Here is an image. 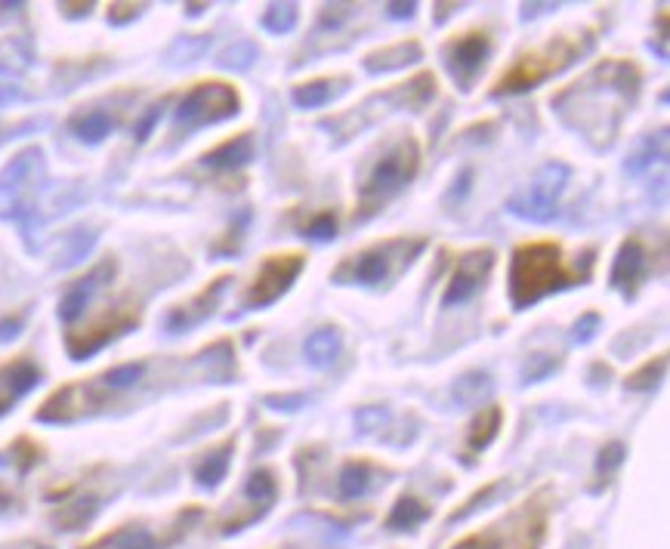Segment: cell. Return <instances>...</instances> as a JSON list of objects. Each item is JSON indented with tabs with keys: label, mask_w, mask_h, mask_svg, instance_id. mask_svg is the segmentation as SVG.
I'll list each match as a JSON object with an SVG mask.
<instances>
[{
	"label": "cell",
	"mask_w": 670,
	"mask_h": 549,
	"mask_svg": "<svg viewBox=\"0 0 670 549\" xmlns=\"http://www.w3.org/2000/svg\"><path fill=\"white\" fill-rule=\"evenodd\" d=\"M643 87V71L630 59H603L587 75L553 96V112L584 133L596 149L612 145L630 105Z\"/></svg>",
	"instance_id": "1"
},
{
	"label": "cell",
	"mask_w": 670,
	"mask_h": 549,
	"mask_svg": "<svg viewBox=\"0 0 670 549\" xmlns=\"http://www.w3.org/2000/svg\"><path fill=\"white\" fill-rule=\"evenodd\" d=\"M596 250L587 247L584 253L566 256V247L559 241H525L510 256L507 290L516 312L541 303L544 297L566 290L575 284H587L593 275Z\"/></svg>",
	"instance_id": "2"
},
{
	"label": "cell",
	"mask_w": 670,
	"mask_h": 549,
	"mask_svg": "<svg viewBox=\"0 0 670 549\" xmlns=\"http://www.w3.org/2000/svg\"><path fill=\"white\" fill-rule=\"evenodd\" d=\"M596 44L593 31H572V34H553V38L535 50H525L516 56V62L498 78L491 87V96H510V93H525L544 84L547 78L566 71L575 65L581 56H587Z\"/></svg>",
	"instance_id": "3"
},
{
	"label": "cell",
	"mask_w": 670,
	"mask_h": 549,
	"mask_svg": "<svg viewBox=\"0 0 670 549\" xmlns=\"http://www.w3.org/2000/svg\"><path fill=\"white\" fill-rule=\"evenodd\" d=\"M423 247H427V238H411V235L374 241L356 253L343 256L331 272V281L356 287H383L396 281L423 253Z\"/></svg>",
	"instance_id": "4"
},
{
	"label": "cell",
	"mask_w": 670,
	"mask_h": 549,
	"mask_svg": "<svg viewBox=\"0 0 670 549\" xmlns=\"http://www.w3.org/2000/svg\"><path fill=\"white\" fill-rule=\"evenodd\" d=\"M417 170H420V142L405 133L371 164V170L359 182L356 223H365L383 204H390L417 176Z\"/></svg>",
	"instance_id": "5"
},
{
	"label": "cell",
	"mask_w": 670,
	"mask_h": 549,
	"mask_svg": "<svg viewBox=\"0 0 670 549\" xmlns=\"http://www.w3.org/2000/svg\"><path fill=\"white\" fill-rule=\"evenodd\" d=\"M547 534V491L519 503L507 519L464 537L451 549H538Z\"/></svg>",
	"instance_id": "6"
},
{
	"label": "cell",
	"mask_w": 670,
	"mask_h": 549,
	"mask_svg": "<svg viewBox=\"0 0 670 549\" xmlns=\"http://www.w3.org/2000/svg\"><path fill=\"white\" fill-rule=\"evenodd\" d=\"M139 318H143V306H139L136 300H127V297L115 300V303L105 306L99 315H93L87 324L72 327V331L65 334V349L75 361H84L93 352H99L102 346H109L112 340H118L121 334L133 331V327L139 324Z\"/></svg>",
	"instance_id": "7"
},
{
	"label": "cell",
	"mask_w": 670,
	"mask_h": 549,
	"mask_svg": "<svg viewBox=\"0 0 670 549\" xmlns=\"http://www.w3.org/2000/svg\"><path fill=\"white\" fill-rule=\"evenodd\" d=\"M44 182V152L38 145L22 149L7 170L0 173V219H19L25 223L34 210V198Z\"/></svg>",
	"instance_id": "8"
},
{
	"label": "cell",
	"mask_w": 670,
	"mask_h": 549,
	"mask_svg": "<svg viewBox=\"0 0 670 549\" xmlns=\"http://www.w3.org/2000/svg\"><path fill=\"white\" fill-rule=\"evenodd\" d=\"M241 96L226 81H201L195 84L176 105V130L192 133L207 124H220L232 115H238Z\"/></svg>",
	"instance_id": "9"
},
{
	"label": "cell",
	"mask_w": 670,
	"mask_h": 549,
	"mask_svg": "<svg viewBox=\"0 0 670 549\" xmlns=\"http://www.w3.org/2000/svg\"><path fill=\"white\" fill-rule=\"evenodd\" d=\"M569 179V167L566 164H544L522 192H516L510 198V213L519 219H528V223H550L559 210V195L566 189Z\"/></svg>",
	"instance_id": "10"
},
{
	"label": "cell",
	"mask_w": 670,
	"mask_h": 549,
	"mask_svg": "<svg viewBox=\"0 0 670 549\" xmlns=\"http://www.w3.org/2000/svg\"><path fill=\"white\" fill-rule=\"evenodd\" d=\"M109 401H112V392H105L96 377L75 380V383L59 386L38 408L34 417H38L41 423H75V420L99 414Z\"/></svg>",
	"instance_id": "11"
},
{
	"label": "cell",
	"mask_w": 670,
	"mask_h": 549,
	"mask_svg": "<svg viewBox=\"0 0 670 549\" xmlns=\"http://www.w3.org/2000/svg\"><path fill=\"white\" fill-rule=\"evenodd\" d=\"M306 266V256L300 250H291V253H272L266 256V260L260 263L254 281L248 284V290H244V309H266L272 306L278 297H285L291 284L300 278Z\"/></svg>",
	"instance_id": "12"
},
{
	"label": "cell",
	"mask_w": 670,
	"mask_h": 549,
	"mask_svg": "<svg viewBox=\"0 0 670 549\" xmlns=\"http://www.w3.org/2000/svg\"><path fill=\"white\" fill-rule=\"evenodd\" d=\"M488 56H491V34L485 28H470L464 34H454L442 47L448 75L464 93L473 90V84L479 81L482 68L488 65Z\"/></svg>",
	"instance_id": "13"
},
{
	"label": "cell",
	"mask_w": 670,
	"mask_h": 549,
	"mask_svg": "<svg viewBox=\"0 0 670 549\" xmlns=\"http://www.w3.org/2000/svg\"><path fill=\"white\" fill-rule=\"evenodd\" d=\"M491 269H495V250L491 247H473V250L457 256L454 272L445 284L442 306L454 309V306H464L467 300H473Z\"/></svg>",
	"instance_id": "14"
},
{
	"label": "cell",
	"mask_w": 670,
	"mask_h": 549,
	"mask_svg": "<svg viewBox=\"0 0 670 549\" xmlns=\"http://www.w3.org/2000/svg\"><path fill=\"white\" fill-rule=\"evenodd\" d=\"M655 266V253L652 247L640 238V235H630L621 241L618 253H615V263H612V272H609V284L618 290L621 297L633 300L640 294L643 281L649 278Z\"/></svg>",
	"instance_id": "15"
},
{
	"label": "cell",
	"mask_w": 670,
	"mask_h": 549,
	"mask_svg": "<svg viewBox=\"0 0 670 549\" xmlns=\"http://www.w3.org/2000/svg\"><path fill=\"white\" fill-rule=\"evenodd\" d=\"M115 272H118V260H115V256H105V260L96 263L87 275H81V278L62 294V300H59V318H62L65 324H75V321L87 312L90 300L99 294V290H102L105 284H109V281L115 278Z\"/></svg>",
	"instance_id": "16"
},
{
	"label": "cell",
	"mask_w": 670,
	"mask_h": 549,
	"mask_svg": "<svg viewBox=\"0 0 670 549\" xmlns=\"http://www.w3.org/2000/svg\"><path fill=\"white\" fill-rule=\"evenodd\" d=\"M229 281H232V275H217L214 281H210L201 294H195L189 303H180V306H173L170 312H167V318H164V327L170 334H183V331H189V327H195V324H201L204 318H210L214 315V309H217V303H220V297H223V290L229 287Z\"/></svg>",
	"instance_id": "17"
},
{
	"label": "cell",
	"mask_w": 670,
	"mask_h": 549,
	"mask_svg": "<svg viewBox=\"0 0 670 549\" xmlns=\"http://www.w3.org/2000/svg\"><path fill=\"white\" fill-rule=\"evenodd\" d=\"M275 497H278V479H275V472L266 469V466L257 469V472H251L248 485H244V500H248V509L238 512V516H232L229 522H223V534L241 531L244 525H251L260 516H266V512L272 509V503H275Z\"/></svg>",
	"instance_id": "18"
},
{
	"label": "cell",
	"mask_w": 670,
	"mask_h": 549,
	"mask_svg": "<svg viewBox=\"0 0 670 549\" xmlns=\"http://www.w3.org/2000/svg\"><path fill=\"white\" fill-rule=\"evenodd\" d=\"M38 361L28 355H16L7 364H0V417L16 408V401L25 398L34 386L41 383Z\"/></svg>",
	"instance_id": "19"
},
{
	"label": "cell",
	"mask_w": 670,
	"mask_h": 549,
	"mask_svg": "<svg viewBox=\"0 0 670 549\" xmlns=\"http://www.w3.org/2000/svg\"><path fill=\"white\" fill-rule=\"evenodd\" d=\"M254 152H257L254 133L244 130V133H235V136L223 139L210 152H204L201 164L210 167V170H217V173H232V170H241L244 164H251L254 161Z\"/></svg>",
	"instance_id": "20"
},
{
	"label": "cell",
	"mask_w": 670,
	"mask_h": 549,
	"mask_svg": "<svg viewBox=\"0 0 670 549\" xmlns=\"http://www.w3.org/2000/svg\"><path fill=\"white\" fill-rule=\"evenodd\" d=\"M232 451H235V438H226V442L214 445L210 451L201 454V460L195 463V479L201 488H217L226 472H229V463H232Z\"/></svg>",
	"instance_id": "21"
},
{
	"label": "cell",
	"mask_w": 670,
	"mask_h": 549,
	"mask_svg": "<svg viewBox=\"0 0 670 549\" xmlns=\"http://www.w3.org/2000/svg\"><path fill=\"white\" fill-rule=\"evenodd\" d=\"M68 130H72L81 142H102L105 136H109L115 130V118L109 108H81V112H75L72 118H68Z\"/></svg>",
	"instance_id": "22"
},
{
	"label": "cell",
	"mask_w": 670,
	"mask_h": 549,
	"mask_svg": "<svg viewBox=\"0 0 670 549\" xmlns=\"http://www.w3.org/2000/svg\"><path fill=\"white\" fill-rule=\"evenodd\" d=\"M501 423H504V408H501V405H485V408L473 417V423H470V429H467V445H464V451H467L470 457H473V454H482V451L498 438Z\"/></svg>",
	"instance_id": "23"
},
{
	"label": "cell",
	"mask_w": 670,
	"mask_h": 549,
	"mask_svg": "<svg viewBox=\"0 0 670 549\" xmlns=\"http://www.w3.org/2000/svg\"><path fill=\"white\" fill-rule=\"evenodd\" d=\"M423 53H420V44L417 41H399V44H390V47H380L374 53L365 56V68L371 75H380V71H396V68H405L411 62H417Z\"/></svg>",
	"instance_id": "24"
},
{
	"label": "cell",
	"mask_w": 670,
	"mask_h": 549,
	"mask_svg": "<svg viewBox=\"0 0 670 549\" xmlns=\"http://www.w3.org/2000/svg\"><path fill=\"white\" fill-rule=\"evenodd\" d=\"M343 349V337H340V327L334 324H325L319 331H312L309 340H306V361L312 368H328V364L337 361Z\"/></svg>",
	"instance_id": "25"
},
{
	"label": "cell",
	"mask_w": 670,
	"mask_h": 549,
	"mask_svg": "<svg viewBox=\"0 0 670 549\" xmlns=\"http://www.w3.org/2000/svg\"><path fill=\"white\" fill-rule=\"evenodd\" d=\"M99 512V497L93 494H81V497H72L65 500L56 512H53V522L59 531H81L93 522V516Z\"/></svg>",
	"instance_id": "26"
},
{
	"label": "cell",
	"mask_w": 670,
	"mask_h": 549,
	"mask_svg": "<svg viewBox=\"0 0 670 549\" xmlns=\"http://www.w3.org/2000/svg\"><path fill=\"white\" fill-rule=\"evenodd\" d=\"M198 368L217 383H229L232 374H235V355H232V343L229 340H220V343H210L204 352H198L195 358Z\"/></svg>",
	"instance_id": "27"
},
{
	"label": "cell",
	"mask_w": 670,
	"mask_h": 549,
	"mask_svg": "<svg viewBox=\"0 0 670 549\" xmlns=\"http://www.w3.org/2000/svg\"><path fill=\"white\" fill-rule=\"evenodd\" d=\"M374 475H377V466L371 460H346L340 469V479H337L340 497L356 500V497L368 494V488L374 485Z\"/></svg>",
	"instance_id": "28"
},
{
	"label": "cell",
	"mask_w": 670,
	"mask_h": 549,
	"mask_svg": "<svg viewBox=\"0 0 670 549\" xmlns=\"http://www.w3.org/2000/svg\"><path fill=\"white\" fill-rule=\"evenodd\" d=\"M158 540L149 528H139V525H121L109 534H102L99 540H93L90 546L84 549H155Z\"/></svg>",
	"instance_id": "29"
},
{
	"label": "cell",
	"mask_w": 670,
	"mask_h": 549,
	"mask_svg": "<svg viewBox=\"0 0 670 549\" xmlns=\"http://www.w3.org/2000/svg\"><path fill=\"white\" fill-rule=\"evenodd\" d=\"M433 96H436V75L433 71H420L417 78H411L399 90L386 93V99H393L399 108H423Z\"/></svg>",
	"instance_id": "30"
},
{
	"label": "cell",
	"mask_w": 670,
	"mask_h": 549,
	"mask_svg": "<svg viewBox=\"0 0 670 549\" xmlns=\"http://www.w3.org/2000/svg\"><path fill=\"white\" fill-rule=\"evenodd\" d=\"M427 519H430V506L420 503L411 494H402L393 503V512L386 516V528H390V531H414L420 522H427Z\"/></svg>",
	"instance_id": "31"
},
{
	"label": "cell",
	"mask_w": 670,
	"mask_h": 549,
	"mask_svg": "<svg viewBox=\"0 0 670 549\" xmlns=\"http://www.w3.org/2000/svg\"><path fill=\"white\" fill-rule=\"evenodd\" d=\"M146 371H149L146 361H124V364H115V368H109L105 374H99L96 380L102 383L105 392L115 395V392H124V389L136 386L139 380L146 377Z\"/></svg>",
	"instance_id": "32"
},
{
	"label": "cell",
	"mask_w": 670,
	"mask_h": 549,
	"mask_svg": "<svg viewBox=\"0 0 670 549\" xmlns=\"http://www.w3.org/2000/svg\"><path fill=\"white\" fill-rule=\"evenodd\" d=\"M291 96H294V102L300 108H322V105H328L337 96V87H334L331 78H315V81L297 84Z\"/></svg>",
	"instance_id": "33"
},
{
	"label": "cell",
	"mask_w": 670,
	"mask_h": 549,
	"mask_svg": "<svg viewBox=\"0 0 670 549\" xmlns=\"http://www.w3.org/2000/svg\"><path fill=\"white\" fill-rule=\"evenodd\" d=\"M624 463V445L621 442H609L603 451H599V457H596V469H593V491H603L612 479H615V472H618V466Z\"/></svg>",
	"instance_id": "34"
},
{
	"label": "cell",
	"mask_w": 670,
	"mask_h": 549,
	"mask_svg": "<svg viewBox=\"0 0 670 549\" xmlns=\"http://www.w3.org/2000/svg\"><path fill=\"white\" fill-rule=\"evenodd\" d=\"M664 371H667V355L661 352V355L649 358L646 364H640V368L633 371V374H627V389H633V392L655 389V386H658V380L664 377Z\"/></svg>",
	"instance_id": "35"
},
{
	"label": "cell",
	"mask_w": 670,
	"mask_h": 549,
	"mask_svg": "<svg viewBox=\"0 0 670 549\" xmlns=\"http://www.w3.org/2000/svg\"><path fill=\"white\" fill-rule=\"evenodd\" d=\"M488 389H491L488 374H482V371H467L461 380L454 383V398L461 401V405H479L482 395H485Z\"/></svg>",
	"instance_id": "36"
},
{
	"label": "cell",
	"mask_w": 670,
	"mask_h": 549,
	"mask_svg": "<svg viewBox=\"0 0 670 549\" xmlns=\"http://www.w3.org/2000/svg\"><path fill=\"white\" fill-rule=\"evenodd\" d=\"M337 229H340V219H337L334 210H319V213H312L303 223V235L309 241H334Z\"/></svg>",
	"instance_id": "37"
},
{
	"label": "cell",
	"mask_w": 670,
	"mask_h": 549,
	"mask_svg": "<svg viewBox=\"0 0 670 549\" xmlns=\"http://www.w3.org/2000/svg\"><path fill=\"white\" fill-rule=\"evenodd\" d=\"M559 368V355L553 352H532L528 361L522 364V383H541Z\"/></svg>",
	"instance_id": "38"
},
{
	"label": "cell",
	"mask_w": 670,
	"mask_h": 549,
	"mask_svg": "<svg viewBox=\"0 0 670 549\" xmlns=\"http://www.w3.org/2000/svg\"><path fill=\"white\" fill-rule=\"evenodd\" d=\"M297 7L294 4H272L266 13H263V28L266 31H272V34H285V31H291L294 25H297Z\"/></svg>",
	"instance_id": "39"
},
{
	"label": "cell",
	"mask_w": 670,
	"mask_h": 549,
	"mask_svg": "<svg viewBox=\"0 0 670 549\" xmlns=\"http://www.w3.org/2000/svg\"><path fill=\"white\" fill-rule=\"evenodd\" d=\"M28 65V50L19 38H7L0 44V71H22Z\"/></svg>",
	"instance_id": "40"
},
{
	"label": "cell",
	"mask_w": 670,
	"mask_h": 549,
	"mask_svg": "<svg viewBox=\"0 0 670 549\" xmlns=\"http://www.w3.org/2000/svg\"><path fill=\"white\" fill-rule=\"evenodd\" d=\"M10 454H13V460H16L19 472H25V469H31L34 463L41 460V445H34L31 438H19V442L10 448Z\"/></svg>",
	"instance_id": "41"
},
{
	"label": "cell",
	"mask_w": 670,
	"mask_h": 549,
	"mask_svg": "<svg viewBox=\"0 0 670 549\" xmlns=\"http://www.w3.org/2000/svg\"><path fill=\"white\" fill-rule=\"evenodd\" d=\"M254 59H257L254 44H238V47H229V50L220 56V65H226V68H248Z\"/></svg>",
	"instance_id": "42"
},
{
	"label": "cell",
	"mask_w": 670,
	"mask_h": 549,
	"mask_svg": "<svg viewBox=\"0 0 670 549\" xmlns=\"http://www.w3.org/2000/svg\"><path fill=\"white\" fill-rule=\"evenodd\" d=\"M93 241H96V232H78V235H72V241H68V247H65V266L68 263H78V260H84L87 256V250L93 247Z\"/></svg>",
	"instance_id": "43"
},
{
	"label": "cell",
	"mask_w": 670,
	"mask_h": 549,
	"mask_svg": "<svg viewBox=\"0 0 670 549\" xmlns=\"http://www.w3.org/2000/svg\"><path fill=\"white\" fill-rule=\"evenodd\" d=\"M143 10H146V4H112L109 7V22L112 25H124V22L136 19Z\"/></svg>",
	"instance_id": "44"
},
{
	"label": "cell",
	"mask_w": 670,
	"mask_h": 549,
	"mask_svg": "<svg viewBox=\"0 0 670 549\" xmlns=\"http://www.w3.org/2000/svg\"><path fill=\"white\" fill-rule=\"evenodd\" d=\"M266 405L275 411H297L306 405V395H266Z\"/></svg>",
	"instance_id": "45"
},
{
	"label": "cell",
	"mask_w": 670,
	"mask_h": 549,
	"mask_svg": "<svg viewBox=\"0 0 670 549\" xmlns=\"http://www.w3.org/2000/svg\"><path fill=\"white\" fill-rule=\"evenodd\" d=\"M652 161H655V136H652V139H646L643 149H640L637 155H633V158L627 161V170L640 173V170H643V167H649Z\"/></svg>",
	"instance_id": "46"
},
{
	"label": "cell",
	"mask_w": 670,
	"mask_h": 549,
	"mask_svg": "<svg viewBox=\"0 0 670 549\" xmlns=\"http://www.w3.org/2000/svg\"><path fill=\"white\" fill-rule=\"evenodd\" d=\"M596 327H599V315H596V312L581 315V321L575 324V340H578V343H590L593 334H596Z\"/></svg>",
	"instance_id": "47"
},
{
	"label": "cell",
	"mask_w": 670,
	"mask_h": 549,
	"mask_svg": "<svg viewBox=\"0 0 670 549\" xmlns=\"http://www.w3.org/2000/svg\"><path fill=\"white\" fill-rule=\"evenodd\" d=\"M158 118H161V105H152V108H149V112L143 115V121H139V124H136V130H133L139 142H143V139H149V133L155 130Z\"/></svg>",
	"instance_id": "48"
},
{
	"label": "cell",
	"mask_w": 670,
	"mask_h": 549,
	"mask_svg": "<svg viewBox=\"0 0 670 549\" xmlns=\"http://www.w3.org/2000/svg\"><path fill=\"white\" fill-rule=\"evenodd\" d=\"M19 331H22V315H10V318H4V321H0V343H7V340L19 337Z\"/></svg>",
	"instance_id": "49"
},
{
	"label": "cell",
	"mask_w": 670,
	"mask_h": 549,
	"mask_svg": "<svg viewBox=\"0 0 670 549\" xmlns=\"http://www.w3.org/2000/svg\"><path fill=\"white\" fill-rule=\"evenodd\" d=\"M414 10H417L414 4H390V7H386V13H390L393 19H411Z\"/></svg>",
	"instance_id": "50"
},
{
	"label": "cell",
	"mask_w": 670,
	"mask_h": 549,
	"mask_svg": "<svg viewBox=\"0 0 670 549\" xmlns=\"http://www.w3.org/2000/svg\"><path fill=\"white\" fill-rule=\"evenodd\" d=\"M93 10V4H62L65 16H87Z\"/></svg>",
	"instance_id": "51"
},
{
	"label": "cell",
	"mask_w": 670,
	"mask_h": 549,
	"mask_svg": "<svg viewBox=\"0 0 670 549\" xmlns=\"http://www.w3.org/2000/svg\"><path fill=\"white\" fill-rule=\"evenodd\" d=\"M7 506H10V494H7V488H4V485H0V512H4Z\"/></svg>",
	"instance_id": "52"
},
{
	"label": "cell",
	"mask_w": 670,
	"mask_h": 549,
	"mask_svg": "<svg viewBox=\"0 0 670 549\" xmlns=\"http://www.w3.org/2000/svg\"><path fill=\"white\" fill-rule=\"evenodd\" d=\"M198 13H204V7H198V4H192V7H189V16H198Z\"/></svg>",
	"instance_id": "53"
}]
</instances>
